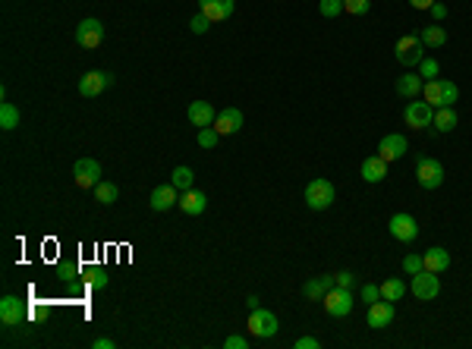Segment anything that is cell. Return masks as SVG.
Wrapping results in <instances>:
<instances>
[{
  "label": "cell",
  "mask_w": 472,
  "mask_h": 349,
  "mask_svg": "<svg viewBox=\"0 0 472 349\" xmlns=\"http://www.w3.org/2000/svg\"><path fill=\"white\" fill-rule=\"evenodd\" d=\"M457 111H453V107H438L435 111V123H431V126L438 129V133H450V129H457Z\"/></svg>",
  "instance_id": "26"
},
{
  "label": "cell",
  "mask_w": 472,
  "mask_h": 349,
  "mask_svg": "<svg viewBox=\"0 0 472 349\" xmlns=\"http://www.w3.org/2000/svg\"><path fill=\"white\" fill-rule=\"evenodd\" d=\"M76 277H79L76 264H60V280H76Z\"/></svg>",
  "instance_id": "41"
},
{
  "label": "cell",
  "mask_w": 472,
  "mask_h": 349,
  "mask_svg": "<svg viewBox=\"0 0 472 349\" xmlns=\"http://www.w3.org/2000/svg\"><path fill=\"white\" fill-rule=\"evenodd\" d=\"M321 346V340H315V337H299L296 340V349H318Z\"/></svg>",
  "instance_id": "43"
},
{
  "label": "cell",
  "mask_w": 472,
  "mask_h": 349,
  "mask_svg": "<svg viewBox=\"0 0 472 349\" xmlns=\"http://www.w3.org/2000/svg\"><path fill=\"white\" fill-rule=\"evenodd\" d=\"M211 25H214V23H211V19H208L205 13H202V10H199V13H195V16H192V19H189V29L195 32V35H205V32L211 29Z\"/></svg>",
  "instance_id": "36"
},
{
  "label": "cell",
  "mask_w": 472,
  "mask_h": 349,
  "mask_svg": "<svg viewBox=\"0 0 472 349\" xmlns=\"http://www.w3.org/2000/svg\"><path fill=\"white\" fill-rule=\"evenodd\" d=\"M387 230H391V236L397 239V243H413L416 236H419V223H416L413 214H406V211H400V214L391 217V223H387Z\"/></svg>",
  "instance_id": "9"
},
{
  "label": "cell",
  "mask_w": 472,
  "mask_h": 349,
  "mask_svg": "<svg viewBox=\"0 0 472 349\" xmlns=\"http://www.w3.org/2000/svg\"><path fill=\"white\" fill-rule=\"evenodd\" d=\"M422 98H425L435 111L438 107H447V101H444V79H428L425 85H422Z\"/></svg>",
  "instance_id": "24"
},
{
  "label": "cell",
  "mask_w": 472,
  "mask_h": 349,
  "mask_svg": "<svg viewBox=\"0 0 472 349\" xmlns=\"http://www.w3.org/2000/svg\"><path fill=\"white\" fill-rule=\"evenodd\" d=\"M233 7L236 0H199V10L211 19V23H224L233 16Z\"/></svg>",
  "instance_id": "15"
},
{
  "label": "cell",
  "mask_w": 472,
  "mask_h": 349,
  "mask_svg": "<svg viewBox=\"0 0 472 349\" xmlns=\"http://www.w3.org/2000/svg\"><path fill=\"white\" fill-rule=\"evenodd\" d=\"M192 177H195V173H192L189 167H177V170L170 173V183H173L180 192H186V189H192Z\"/></svg>",
  "instance_id": "31"
},
{
  "label": "cell",
  "mask_w": 472,
  "mask_h": 349,
  "mask_svg": "<svg viewBox=\"0 0 472 349\" xmlns=\"http://www.w3.org/2000/svg\"><path fill=\"white\" fill-rule=\"evenodd\" d=\"M406 151H409V142H406V135H400V133L384 135V139L378 142V155H381L387 164H391V161H400V157H403Z\"/></svg>",
  "instance_id": "13"
},
{
  "label": "cell",
  "mask_w": 472,
  "mask_h": 349,
  "mask_svg": "<svg viewBox=\"0 0 472 349\" xmlns=\"http://www.w3.org/2000/svg\"><path fill=\"white\" fill-rule=\"evenodd\" d=\"M334 283H337V286H347V290H350V286L356 283V277L350 274V271H340V274H334Z\"/></svg>",
  "instance_id": "40"
},
{
  "label": "cell",
  "mask_w": 472,
  "mask_h": 349,
  "mask_svg": "<svg viewBox=\"0 0 472 349\" xmlns=\"http://www.w3.org/2000/svg\"><path fill=\"white\" fill-rule=\"evenodd\" d=\"M111 82H114V73H107V69H92V73H85L79 79V95L82 98H98Z\"/></svg>",
  "instance_id": "11"
},
{
  "label": "cell",
  "mask_w": 472,
  "mask_h": 349,
  "mask_svg": "<svg viewBox=\"0 0 472 349\" xmlns=\"http://www.w3.org/2000/svg\"><path fill=\"white\" fill-rule=\"evenodd\" d=\"M214 117H217V111H214L208 101H192V104H189V123L195 129L214 126Z\"/></svg>",
  "instance_id": "19"
},
{
  "label": "cell",
  "mask_w": 472,
  "mask_h": 349,
  "mask_svg": "<svg viewBox=\"0 0 472 349\" xmlns=\"http://www.w3.org/2000/svg\"><path fill=\"white\" fill-rule=\"evenodd\" d=\"M394 318H397V308H394L391 299H378V302L369 305V327H375V330L391 327Z\"/></svg>",
  "instance_id": "12"
},
{
  "label": "cell",
  "mask_w": 472,
  "mask_h": 349,
  "mask_svg": "<svg viewBox=\"0 0 472 349\" xmlns=\"http://www.w3.org/2000/svg\"><path fill=\"white\" fill-rule=\"evenodd\" d=\"M205 208H208V195L199 192V189H186V192L180 195V211H186L189 217L202 214Z\"/></svg>",
  "instance_id": "20"
},
{
  "label": "cell",
  "mask_w": 472,
  "mask_h": 349,
  "mask_svg": "<svg viewBox=\"0 0 472 349\" xmlns=\"http://www.w3.org/2000/svg\"><path fill=\"white\" fill-rule=\"evenodd\" d=\"M422 261H425V271H435V274H444V271L450 268V252L444 249V245H431L425 255H422Z\"/></svg>",
  "instance_id": "21"
},
{
  "label": "cell",
  "mask_w": 472,
  "mask_h": 349,
  "mask_svg": "<svg viewBox=\"0 0 472 349\" xmlns=\"http://www.w3.org/2000/svg\"><path fill=\"white\" fill-rule=\"evenodd\" d=\"M431 3H435V0H409V7H416V10H431Z\"/></svg>",
  "instance_id": "45"
},
{
  "label": "cell",
  "mask_w": 472,
  "mask_h": 349,
  "mask_svg": "<svg viewBox=\"0 0 472 349\" xmlns=\"http://www.w3.org/2000/svg\"><path fill=\"white\" fill-rule=\"evenodd\" d=\"M195 142H199V148H208V151H211L214 145L221 142V133H217L214 126H202L199 133H195Z\"/></svg>",
  "instance_id": "30"
},
{
  "label": "cell",
  "mask_w": 472,
  "mask_h": 349,
  "mask_svg": "<svg viewBox=\"0 0 472 349\" xmlns=\"http://www.w3.org/2000/svg\"><path fill=\"white\" fill-rule=\"evenodd\" d=\"M318 13L325 16V19H337L343 13V0H321L318 3Z\"/></svg>",
  "instance_id": "33"
},
{
  "label": "cell",
  "mask_w": 472,
  "mask_h": 349,
  "mask_svg": "<svg viewBox=\"0 0 472 349\" xmlns=\"http://www.w3.org/2000/svg\"><path fill=\"white\" fill-rule=\"evenodd\" d=\"M321 305H325V312L331 315V318H347V315L353 312V293H350L347 286H337V283H334L331 290L325 293Z\"/></svg>",
  "instance_id": "3"
},
{
  "label": "cell",
  "mask_w": 472,
  "mask_h": 349,
  "mask_svg": "<svg viewBox=\"0 0 472 349\" xmlns=\"http://www.w3.org/2000/svg\"><path fill=\"white\" fill-rule=\"evenodd\" d=\"M214 129L221 135H233L243 129V111H236V107H224L217 117H214Z\"/></svg>",
  "instance_id": "14"
},
{
  "label": "cell",
  "mask_w": 472,
  "mask_h": 349,
  "mask_svg": "<svg viewBox=\"0 0 472 349\" xmlns=\"http://www.w3.org/2000/svg\"><path fill=\"white\" fill-rule=\"evenodd\" d=\"M19 126V107L13 104V101H3V104H0V129H16Z\"/></svg>",
  "instance_id": "29"
},
{
  "label": "cell",
  "mask_w": 472,
  "mask_h": 349,
  "mask_svg": "<svg viewBox=\"0 0 472 349\" xmlns=\"http://www.w3.org/2000/svg\"><path fill=\"white\" fill-rule=\"evenodd\" d=\"M334 199H337V192H334V183L331 179H312L309 186H305V205H309L312 211H328L334 205Z\"/></svg>",
  "instance_id": "2"
},
{
  "label": "cell",
  "mask_w": 472,
  "mask_h": 349,
  "mask_svg": "<svg viewBox=\"0 0 472 349\" xmlns=\"http://www.w3.org/2000/svg\"><path fill=\"white\" fill-rule=\"evenodd\" d=\"M92 346H95V349H114V346H117V343H114V340H107V337H95V343H92Z\"/></svg>",
  "instance_id": "44"
},
{
  "label": "cell",
  "mask_w": 472,
  "mask_h": 349,
  "mask_svg": "<svg viewBox=\"0 0 472 349\" xmlns=\"http://www.w3.org/2000/svg\"><path fill=\"white\" fill-rule=\"evenodd\" d=\"M362 179L365 183H384V177H387V161H384L381 155H372L362 161Z\"/></svg>",
  "instance_id": "18"
},
{
  "label": "cell",
  "mask_w": 472,
  "mask_h": 349,
  "mask_svg": "<svg viewBox=\"0 0 472 349\" xmlns=\"http://www.w3.org/2000/svg\"><path fill=\"white\" fill-rule=\"evenodd\" d=\"M372 10V0H343V13L350 16H365Z\"/></svg>",
  "instance_id": "34"
},
{
  "label": "cell",
  "mask_w": 472,
  "mask_h": 349,
  "mask_svg": "<svg viewBox=\"0 0 472 349\" xmlns=\"http://www.w3.org/2000/svg\"><path fill=\"white\" fill-rule=\"evenodd\" d=\"M249 334L252 337H259V340H268V337H274L277 334V315L274 312H268V308H252V315H249Z\"/></svg>",
  "instance_id": "7"
},
{
  "label": "cell",
  "mask_w": 472,
  "mask_h": 349,
  "mask_svg": "<svg viewBox=\"0 0 472 349\" xmlns=\"http://www.w3.org/2000/svg\"><path fill=\"white\" fill-rule=\"evenodd\" d=\"M422 38H419V32H409V35H400L397 38V45H394V57H397V63L400 67H406V69H413V67H419L422 63Z\"/></svg>",
  "instance_id": "1"
},
{
  "label": "cell",
  "mask_w": 472,
  "mask_h": 349,
  "mask_svg": "<svg viewBox=\"0 0 472 349\" xmlns=\"http://www.w3.org/2000/svg\"><path fill=\"white\" fill-rule=\"evenodd\" d=\"M422 45L431 47V51H438V47L447 45V32H444V25H425V29L419 32Z\"/></svg>",
  "instance_id": "25"
},
{
  "label": "cell",
  "mask_w": 472,
  "mask_h": 349,
  "mask_svg": "<svg viewBox=\"0 0 472 349\" xmlns=\"http://www.w3.org/2000/svg\"><path fill=\"white\" fill-rule=\"evenodd\" d=\"M85 283H89L92 290H104V286H107V271H104V268H92L89 274H85Z\"/></svg>",
  "instance_id": "35"
},
{
  "label": "cell",
  "mask_w": 472,
  "mask_h": 349,
  "mask_svg": "<svg viewBox=\"0 0 472 349\" xmlns=\"http://www.w3.org/2000/svg\"><path fill=\"white\" fill-rule=\"evenodd\" d=\"M331 286H334V277H312V280L303 283V296L312 299V302H321Z\"/></svg>",
  "instance_id": "23"
},
{
  "label": "cell",
  "mask_w": 472,
  "mask_h": 349,
  "mask_svg": "<svg viewBox=\"0 0 472 349\" xmlns=\"http://www.w3.org/2000/svg\"><path fill=\"white\" fill-rule=\"evenodd\" d=\"M397 95L413 101V98H422V76L419 73H403L397 76Z\"/></svg>",
  "instance_id": "22"
},
{
  "label": "cell",
  "mask_w": 472,
  "mask_h": 349,
  "mask_svg": "<svg viewBox=\"0 0 472 349\" xmlns=\"http://www.w3.org/2000/svg\"><path fill=\"white\" fill-rule=\"evenodd\" d=\"M95 199L101 201V205H114V201L120 199V186L117 183H111V179H101L95 186Z\"/></svg>",
  "instance_id": "28"
},
{
  "label": "cell",
  "mask_w": 472,
  "mask_h": 349,
  "mask_svg": "<svg viewBox=\"0 0 472 349\" xmlns=\"http://www.w3.org/2000/svg\"><path fill=\"white\" fill-rule=\"evenodd\" d=\"M104 41V25L98 19H82L76 25V45L85 47V51H95L98 45Z\"/></svg>",
  "instance_id": "10"
},
{
  "label": "cell",
  "mask_w": 472,
  "mask_h": 349,
  "mask_svg": "<svg viewBox=\"0 0 472 349\" xmlns=\"http://www.w3.org/2000/svg\"><path fill=\"white\" fill-rule=\"evenodd\" d=\"M409 290H413L416 299H422V302H431V299H438V293H441V280H438L435 271H425V268H422L419 274H413Z\"/></svg>",
  "instance_id": "6"
},
{
  "label": "cell",
  "mask_w": 472,
  "mask_h": 349,
  "mask_svg": "<svg viewBox=\"0 0 472 349\" xmlns=\"http://www.w3.org/2000/svg\"><path fill=\"white\" fill-rule=\"evenodd\" d=\"M148 205L155 211H170L173 205H180V189L173 186V183H167V186H158L155 192H151V199H148Z\"/></svg>",
  "instance_id": "16"
},
{
  "label": "cell",
  "mask_w": 472,
  "mask_h": 349,
  "mask_svg": "<svg viewBox=\"0 0 472 349\" xmlns=\"http://www.w3.org/2000/svg\"><path fill=\"white\" fill-rule=\"evenodd\" d=\"M249 343H246V337H227L224 340V349H246Z\"/></svg>",
  "instance_id": "42"
},
{
  "label": "cell",
  "mask_w": 472,
  "mask_h": 349,
  "mask_svg": "<svg viewBox=\"0 0 472 349\" xmlns=\"http://www.w3.org/2000/svg\"><path fill=\"white\" fill-rule=\"evenodd\" d=\"M403 296H406V283L400 280V277H387V280L381 283V299H391V302H400Z\"/></svg>",
  "instance_id": "27"
},
{
  "label": "cell",
  "mask_w": 472,
  "mask_h": 349,
  "mask_svg": "<svg viewBox=\"0 0 472 349\" xmlns=\"http://www.w3.org/2000/svg\"><path fill=\"white\" fill-rule=\"evenodd\" d=\"M428 13H431V19H435V23H444V19H447V7H444V3H431V10H428Z\"/></svg>",
  "instance_id": "39"
},
{
  "label": "cell",
  "mask_w": 472,
  "mask_h": 349,
  "mask_svg": "<svg viewBox=\"0 0 472 349\" xmlns=\"http://www.w3.org/2000/svg\"><path fill=\"white\" fill-rule=\"evenodd\" d=\"M23 318H25V308H23V302H19V296H3L0 299V321H3V324L16 327Z\"/></svg>",
  "instance_id": "17"
},
{
  "label": "cell",
  "mask_w": 472,
  "mask_h": 349,
  "mask_svg": "<svg viewBox=\"0 0 472 349\" xmlns=\"http://www.w3.org/2000/svg\"><path fill=\"white\" fill-rule=\"evenodd\" d=\"M422 268H425V261H422V255H406V258H403V271H406V274H409V277H413V274H419V271Z\"/></svg>",
  "instance_id": "37"
},
{
  "label": "cell",
  "mask_w": 472,
  "mask_h": 349,
  "mask_svg": "<svg viewBox=\"0 0 472 349\" xmlns=\"http://www.w3.org/2000/svg\"><path fill=\"white\" fill-rule=\"evenodd\" d=\"M378 299H381V286H378V283H365V286H362V302H378Z\"/></svg>",
  "instance_id": "38"
},
{
  "label": "cell",
  "mask_w": 472,
  "mask_h": 349,
  "mask_svg": "<svg viewBox=\"0 0 472 349\" xmlns=\"http://www.w3.org/2000/svg\"><path fill=\"white\" fill-rule=\"evenodd\" d=\"M403 123L409 129H425V126H431L435 123V107L428 104L425 98H413L409 104H406V111H403Z\"/></svg>",
  "instance_id": "4"
},
{
  "label": "cell",
  "mask_w": 472,
  "mask_h": 349,
  "mask_svg": "<svg viewBox=\"0 0 472 349\" xmlns=\"http://www.w3.org/2000/svg\"><path fill=\"white\" fill-rule=\"evenodd\" d=\"M73 179L79 189H95L101 183V164L95 157H79L73 164Z\"/></svg>",
  "instance_id": "8"
},
{
  "label": "cell",
  "mask_w": 472,
  "mask_h": 349,
  "mask_svg": "<svg viewBox=\"0 0 472 349\" xmlns=\"http://www.w3.org/2000/svg\"><path fill=\"white\" fill-rule=\"evenodd\" d=\"M419 76L422 79H438L441 76V63H438L435 57H422V63H419Z\"/></svg>",
  "instance_id": "32"
},
{
  "label": "cell",
  "mask_w": 472,
  "mask_h": 349,
  "mask_svg": "<svg viewBox=\"0 0 472 349\" xmlns=\"http://www.w3.org/2000/svg\"><path fill=\"white\" fill-rule=\"evenodd\" d=\"M416 179L422 189H438L444 183V164L438 157H419L416 161Z\"/></svg>",
  "instance_id": "5"
}]
</instances>
